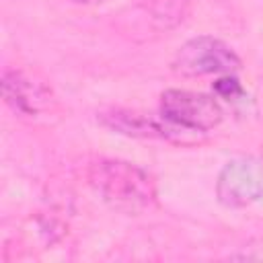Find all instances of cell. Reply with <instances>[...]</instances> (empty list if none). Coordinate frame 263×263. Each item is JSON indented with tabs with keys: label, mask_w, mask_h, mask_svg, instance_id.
Returning a JSON list of instances; mask_svg holds the SVG:
<instances>
[{
	"label": "cell",
	"mask_w": 263,
	"mask_h": 263,
	"mask_svg": "<svg viewBox=\"0 0 263 263\" xmlns=\"http://www.w3.org/2000/svg\"><path fill=\"white\" fill-rule=\"evenodd\" d=\"M160 115L183 132H210L222 121V107L203 92L168 88L160 95Z\"/></svg>",
	"instance_id": "3"
},
{
	"label": "cell",
	"mask_w": 263,
	"mask_h": 263,
	"mask_svg": "<svg viewBox=\"0 0 263 263\" xmlns=\"http://www.w3.org/2000/svg\"><path fill=\"white\" fill-rule=\"evenodd\" d=\"M214 92L220 97V99H226V101H236L245 95V88L240 86V82L232 76V74H224L220 76L216 82H214Z\"/></svg>",
	"instance_id": "7"
},
{
	"label": "cell",
	"mask_w": 263,
	"mask_h": 263,
	"mask_svg": "<svg viewBox=\"0 0 263 263\" xmlns=\"http://www.w3.org/2000/svg\"><path fill=\"white\" fill-rule=\"evenodd\" d=\"M101 125L129 136V138H150V140H175L179 136V127L168 123L166 119L160 121L152 115L129 111V109H105L97 113ZM183 132V129H181Z\"/></svg>",
	"instance_id": "5"
},
{
	"label": "cell",
	"mask_w": 263,
	"mask_h": 263,
	"mask_svg": "<svg viewBox=\"0 0 263 263\" xmlns=\"http://www.w3.org/2000/svg\"><path fill=\"white\" fill-rule=\"evenodd\" d=\"M88 185L111 208L125 214H140L156 203L152 175L134 162L99 158L88 166Z\"/></svg>",
	"instance_id": "1"
},
{
	"label": "cell",
	"mask_w": 263,
	"mask_h": 263,
	"mask_svg": "<svg viewBox=\"0 0 263 263\" xmlns=\"http://www.w3.org/2000/svg\"><path fill=\"white\" fill-rule=\"evenodd\" d=\"M238 68V53L228 43L212 35H199L185 41L171 62V70L185 78H197L208 74H232Z\"/></svg>",
	"instance_id": "2"
},
{
	"label": "cell",
	"mask_w": 263,
	"mask_h": 263,
	"mask_svg": "<svg viewBox=\"0 0 263 263\" xmlns=\"http://www.w3.org/2000/svg\"><path fill=\"white\" fill-rule=\"evenodd\" d=\"M2 97L6 105L18 115H37L49 103V92L21 70H4Z\"/></svg>",
	"instance_id": "6"
},
{
	"label": "cell",
	"mask_w": 263,
	"mask_h": 263,
	"mask_svg": "<svg viewBox=\"0 0 263 263\" xmlns=\"http://www.w3.org/2000/svg\"><path fill=\"white\" fill-rule=\"evenodd\" d=\"M216 197L224 208H247L263 199V162L253 156L228 160L216 181Z\"/></svg>",
	"instance_id": "4"
}]
</instances>
